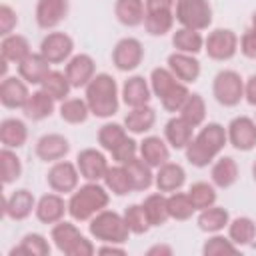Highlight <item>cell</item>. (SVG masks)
<instances>
[{
	"mask_svg": "<svg viewBox=\"0 0 256 256\" xmlns=\"http://www.w3.org/2000/svg\"><path fill=\"white\" fill-rule=\"evenodd\" d=\"M228 142V132L218 122H208L184 148L186 160L196 168H206L216 160Z\"/></svg>",
	"mask_w": 256,
	"mask_h": 256,
	"instance_id": "cell-1",
	"label": "cell"
},
{
	"mask_svg": "<svg viewBox=\"0 0 256 256\" xmlns=\"http://www.w3.org/2000/svg\"><path fill=\"white\" fill-rule=\"evenodd\" d=\"M110 202L108 188L100 186L98 182H88L76 188L68 200V214L76 222L92 220L98 212H102Z\"/></svg>",
	"mask_w": 256,
	"mask_h": 256,
	"instance_id": "cell-2",
	"label": "cell"
},
{
	"mask_svg": "<svg viewBox=\"0 0 256 256\" xmlns=\"http://www.w3.org/2000/svg\"><path fill=\"white\" fill-rule=\"evenodd\" d=\"M86 102L94 116H98V118L114 116L120 106L116 80L106 72L96 74L86 86Z\"/></svg>",
	"mask_w": 256,
	"mask_h": 256,
	"instance_id": "cell-3",
	"label": "cell"
},
{
	"mask_svg": "<svg viewBox=\"0 0 256 256\" xmlns=\"http://www.w3.org/2000/svg\"><path fill=\"white\" fill-rule=\"evenodd\" d=\"M150 88L166 112H180L190 96L186 84L180 82L170 72V68H154L150 74Z\"/></svg>",
	"mask_w": 256,
	"mask_h": 256,
	"instance_id": "cell-4",
	"label": "cell"
},
{
	"mask_svg": "<svg viewBox=\"0 0 256 256\" xmlns=\"http://www.w3.org/2000/svg\"><path fill=\"white\" fill-rule=\"evenodd\" d=\"M88 230L96 240H100L104 244H124L128 240V236L132 234L124 220V214H118V212L106 210V208L90 220Z\"/></svg>",
	"mask_w": 256,
	"mask_h": 256,
	"instance_id": "cell-5",
	"label": "cell"
},
{
	"mask_svg": "<svg viewBox=\"0 0 256 256\" xmlns=\"http://www.w3.org/2000/svg\"><path fill=\"white\" fill-rule=\"evenodd\" d=\"M50 238L54 246L66 256H92L96 252V246L88 238L82 236L76 224L66 222V220H60L52 226Z\"/></svg>",
	"mask_w": 256,
	"mask_h": 256,
	"instance_id": "cell-6",
	"label": "cell"
},
{
	"mask_svg": "<svg viewBox=\"0 0 256 256\" xmlns=\"http://www.w3.org/2000/svg\"><path fill=\"white\" fill-rule=\"evenodd\" d=\"M174 16L184 28L200 32L212 24V6L208 0H176Z\"/></svg>",
	"mask_w": 256,
	"mask_h": 256,
	"instance_id": "cell-7",
	"label": "cell"
},
{
	"mask_svg": "<svg viewBox=\"0 0 256 256\" xmlns=\"http://www.w3.org/2000/svg\"><path fill=\"white\" fill-rule=\"evenodd\" d=\"M212 94L218 104L232 108L244 98V80L236 70H220L212 82Z\"/></svg>",
	"mask_w": 256,
	"mask_h": 256,
	"instance_id": "cell-8",
	"label": "cell"
},
{
	"mask_svg": "<svg viewBox=\"0 0 256 256\" xmlns=\"http://www.w3.org/2000/svg\"><path fill=\"white\" fill-rule=\"evenodd\" d=\"M238 44H240V38L236 36L234 30H230V28H216L204 40V50H206L208 58L218 60V62H226V60L236 56Z\"/></svg>",
	"mask_w": 256,
	"mask_h": 256,
	"instance_id": "cell-9",
	"label": "cell"
},
{
	"mask_svg": "<svg viewBox=\"0 0 256 256\" xmlns=\"http://www.w3.org/2000/svg\"><path fill=\"white\" fill-rule=\"evenodd\" d=\"M144 60V46L138 38H122L116 42L114 50H112V64L120 70V72H130L136 70Z\"/></svg>",
	"mask_w": 256,
	"mask_h": 256,
	"instance_id": "cell-10",
	"label": "cell"
},
{
	"mask_svg": "<svg viewBox=\"0 0 256 256\" xmlns=\"http://www.w3.org/2000/svg\"><path fill=\"white\" fill-rule=\"evenodd\" d=\"M78 180H80V172L78 166L68 162V160H58L52 164V168L46 174V182L48 186L58 192V194H70L78 188Z\"/></svg>",
	"mask_w": 256,
	"mask_h": 256,
	"instance_id": "cell-11",
	"label": "cell"
},
{
	"mask_svg": "<svg viewBox=\"0 0 256 256\" xmlns=\"http://www.w3.org/2000/svg\"><path fill=\"white\" fill-rule=\"evenodd\" d=\"M76 166H78V172L84 180L88 182H100L104 180L106 172H108V160L106 156L96 150V148H84L78 152L76 156Z\"/></svg>",
	"mask_w": 256,
	"mask_h": 256,
	"instance_id": "cell-12",
	"label": "cell"
},
{
	"mask_svg": "<svg viewBox=\"0 0 256 256\" xmlns=\"http://www.w3.org/2000/svg\"><path fill=\"white\" fill-rule=\"evenodd\" d=\"M74 50V40L66 32H50L40 42V54L50 64H60L70 60Z\"/></svg>",
	"mask_w": 256,
	"mask_h": 256,
	"instance_id": "cell-13",
	"label": "cell"
},
{
	"mask_svg": "<svg viewBox=\"0 0 256 256\" xmlns=\"http://www.w3.org/2000/svg\"><path fill=\"white\" fill-rule=\"evenodd\" d=\"M228 142L240 150V152H250L256 146V120L248 116H236L228 128Z\"/></svg>",
	"mask_w": 256,
	"mask_h": 256,
	"instance_id": "cell-14",
	"label": "cell"
},
{
	"mask_svg": "<svg viewBox=\"0 0 256 256\" xmlns=\"http://www.w3.org/2000/svg\"><path fill=\"white\" fill-rule=\"evenodd\" d=\"M66 76L72 88H86L88 82L96 76V64L90 54H76L66 64Z\"/></svg>",
	"mask_w": 256,
	"mask_h": 256,
	"instance_id": "cell-15",
	"label": "cell"
},
{
	"mask_svg": "<svg viewBox=\"0 0 256 256\" xmlns=\"http://www.w3.org/2000/svg\"><path fill=\"white\" fill-rule=\"evenodd\" d=\"M28 98H30L28 82H24L22 78H16V76L2 78V84H0V102H2V106L12 108V110L24 108Z\"/></svg>",
	"mask_w": 256,
	"mask_h": 256,
	"instance_id": "cell-16",
	"label": "cell"
},
{
	"mask_svg": "<svg viewBox=\"0 0 256 256\" xmlns=\"http://www.w3.org/2000/svg\"><path fill=\"white\" fill-rule=\"evenodd\" d=\"M34 152L44 162H58L70 152V142L62 134L50 132V134H44V136L38 138Z\"/></svg>",
	"mask_w": 256,
	"mask_h": 256,
	"instance_id": "cell-17",
	"label": "cell"
},
{
	"mask_svg": "<svg viewBox=\"0 0 256 256\" xmlns=\"http://www.w3.org/2000/svg\"><path fill=\"white\" fill-rule=\"evenodd\" d=\"M32 210H36L34 194L26 188H20L4 198V214L10 220H26Z\"/></svg>",
	"mask_w": 256,
	"mask_h": 256,
	"instance_id": "cell-18",
	"label": "cell"
},
{
	"mask_svg": "<svg viewBox=\"0 0 256 256\" xmlns=\"http://www.w3.org/2000/svg\"><path fill=\"white\" fill-rule=\"evenodd\" d=\"M68 14V0H38L36 24L44 30L56 28Z\"/></svg>",
	"mask_w": 256,
	"mask_h": 256,
	"instance_id": "cell-19",
	"label": "cell"
},
{
	"mask_svg": "<svg viewBox=\"0 0 256 256\" xmlns=\"http://www.w3.org/2000/svg\"><path fill=\"white\" fill-rule=\"evenodd\" d=\"M168 68L170 72L184 84L196 82L200 76V62L194 58V54H186V52H172L168 56Z\"/></svg>",
	"mask_w": 256,
	"mask_h": 256,
	"instance_id": "cell-20",
	"label": "cell"
},
{
	"mask_svg": "<svg viewBox=\"0 0 256 256\" xmlns=\"http://www.w3.org/2000/svg\"><path fill=\"white\" fill-rule=\"evenodd\" d=\"M64 212H68V202H64V198L58 192L52 194H44L38 202H36V218L42 224H56L64 218Z\"/></svg>",
	"mask_w": 256,
	"mask_h": 256,
	"instance_id": "cell-21",
	"label": "cell"
},
{
	"mask_svg": "<svg viewBox=\"0 0 256 256\" xmlns=\"http://www.w3.org/2000/svg\"><path fill=\"white\" fill-rule=\"evenodd\" d=\"M152 98V88L150 84L146 82L144 76H130L124 86H122V100L126 106L130 108H140V106H146Z\"/></svg>",
	"mask_w": 256,
	"mask_h": 256,
	"instance_id": "cell-22",
	"label": "cell"
},
{
	"mask_svg": "<svg viewBox=\"0 0 256 256\" xmlns=\"http://www.w3.org/2000/svg\"><path fill=\"white\" fill-rule=\"evenodd\" d=\"M186 182V172L180 164L176 162H166L158 168V172L154 174V184L158 188V192H178Z\"/></svg>",
	"mask_w": 256,
	"mask_h": 256,
	"instance_id": "cell-23",
	"label": "cell"
},
{
	"mask_svg": "<svg viewBox=\"0 0 256 256\" xmlns=\"http://www.w3.org/2000/svg\"><path fill=\"white\" fill-rule=\"evenodd\" d=\"M164 138L174 150H184L194 138V126L188 124L182 116H174L164 126Z\"/></svg>",
	"mask_w": 256,
	"mask_h": 256,
	"instance_id": "cell-24",
	"label": "cell"
},
{
	"mask_svg": "<svg viewBox=\"0 0 256 256\" xmlns=\"http://www.w3.org/2000/svg\"><path fill=\"white\" fill-rule=\"evenodd\" d=\"M140 158L150 164L152 168H160L170 160V150L168 144L160 136H146L140 142Z\"/></svg>",
	"mask_w": 256,
	"mask_h": 256,
	"instance_id": "cell-25",
	"label": "cell"
},
{
	"mask_svg": "<svg viewBox=\"0 0 256 256\" xmlns=\"http://www.w3.org/2000/svg\"><path fill=\"white\" fill-rule=\"evenodd\" d=\"M114 14L120 24H124L128 28H136V26L144 24V16H146L144 0H116Z\"/></svg>",
	"mask_w": 256,
	"mask_h": 256,
	"instance_id": "cell-26",
	"label": "cell"
},
{
	"mask_svg": "<svg viewBox=\"0 0 256 256\" xmlns=\"http://www.w3.org/2000/svg\"><path fill=\"white\" fill-rule=\"evenodd\" d=\"M32 54L30 50V42L26 36L22 34H8V36H2V42H0V56L8 62H14V64H20L24 58H28Z\"/></svg>",
	"mask_w": 256,
	"mask_h": 256,
	"instance_id": "cell-27",
	"label": "cell"
},
{
	"mask_svg": "<svg viewBox=\"0 0 256 256\" xmlns=\"http://www.w3.org/2000/svg\"><path fill=\"white\" fill-rule=\"evenodd\" d=\"M48 72H50V62L40 52L38 54L32 52L28 58H24L18 64V74L28 84H40Z\"/></svg>",
	"mask_w": 256,
	"mask_h": 256,
	"instance_id": "cell-28",
	"label": "cell"
},
{
	"mask_svg": "<svg viewBox=\"0 0 256 256\" xmlns=\"http://www.w3.org/2000/svg\"><path fill=\"white\" fill-rule=\"evenodd\" d=\"M122 166H124L126 172H128V178H130V182H132V190H134V192H144V190H148V188L154 184L152 166L146 164L142 158L134 156L132 160L124 162Z\"/></svg>",
	"mask_w": 256,
	"mask_h": 256,
	"instance_id": "cell-29",
	"label": "cell"
},
{
	"mask_svg": "<svg viewBox=\"0 0 256 256\" xmlns=\"http://www.w3.org/2000/svg\"><path fill=\"white\" fill-rule=\"evenodd\" d=\"M28 140V128L20 118H4L0 122V142L6 148H22Z\"/></svg>",
	"mask_w": 256,
	"mask_h": 256,
	"instance_id": "cell-30",
	"label": "cell"
},
{
	"mask_svg": "<svg viewBox=\"0 0 256 256\" xmlns=\"http://www.w3.org/2000/svg\"><path fill=\"white\" fill-rule=\"evenodd\" d=\"M212 184L218 188H230L238 180V164L230 156H220L210 168Z\"/></svg>",
	"mask_w": 256,
	"mask_h": 256,
	"instance_id": "cell-31",
	"label": "cell"
},
{
	"mask_svg": "<svg viewBox=\"0 0 256 256\" xmlns=\"http://www.w3.org/2000/svg\"><path fill=\"white\" fill-rule=\"evenodd\" d=\"M54 102H56V100L40 88V90H36V92L30 94V98H28V102H26V106H24L22 110H24L26 118L38 122V120H44V118L52 116V112H54Z\"/></svg>",
	"mask_w": 256,
	"mask_h": 256,
	"instance_id": "cell-32",
	"label": "cell"
},
{
	"mask_svg": "<svg viewBox=\"0 0 256 256\" xmlns=\"http://www.w3.org/2000/svg\"><path fill=\"white\" fill-rule=\"evenodd\" d=\"M154 122H156V110L150 108L148 104L140 106V108H132L124 116V126L132 134H144V132L152 130Z\"/></svg>",
	"mask_w": 256,
	"mask_h": 256,
	"instance_id": "cell-33",
	"label": "cell"
},
{
	"mask_svg": "<svg viewBox=\"0 0 256 256\" xmlns=\"http://www.w3.org/2000/svg\"><path fill=\"white\" fill-rule=\"evenodd\" d=\"M230 222V214L226 208L222 206H208L204 210H200L198 214V228L202 232H210V234H216L220 230H224Z\"/></svg>",
	"mask_w": 256,
	"mask_h": 256,
	"instance_id": "cell-34",
	"label": "cell"
},
{
	"mask_svg": "<svg viewBox=\"0 0 256 256\" xmlns=\"http://www.w3.org/2000/svg\"><path fill=\"white\" fill-rule=\"evenodd\" d=\"M142 208L150 220V226H162L168 222L170 212H168V196H164V192H156L144 198Z\"/></svg>",
	"mask_w": 256,
	"mask_h": 256,
	"instance_id": "cell-35",
	"label": "cell"
},
{
	"mask_svg": "<svg viewBox=\"0 0 256 256\" xmlns=\"http://www.w3.org/2000/svg\"><path fill=\"white\" fill-rule=\"evenodd\" d=\"M228 238L236 246H248L256 238V224L248 216H238L228 222Z\"/></svg>",
	"mask_w": 256,
	"mask_h": 256,
	"instance_id": "cell-36",
	"label": "cell"
},
{
	"mask_svg": "<svg viewBox=\"0 0 256 256\" xmlns=\"http://www.w3.org/2000/svg\"><path fill=\"white\" fill-rule=\"evenodd\" d=\"M172 44L176 48V52H186V54H198L200 50H204V38L198 30L192 28H178L172 34Z\"/></svg>",
	"mask_w": 256,
	"mask_h": 256,
	"instance_id": "cell-37",
	"label": "cell"
},
{
	"mask_svg": "<svg viewBox=\"0 0 256 256\" xmlns=\"http://www.w3.org/2000/svg\"><path fill=\"white\" fill-rule=\"evenodd\" d=\"M40 88H42L46 94H50L54 100H66L68 94H70L72 84H70L66 72L50 70V72L44 76V80L40 82Z\"/></svg>",
	"mask_w": 256,
	"mask_h": 256,
	"instance_id": "cell-38",
	"label": "cell"
},
{
	"mask_svg": "<svg viewBox=\"0 0 256 256\" xmlns=\"http://www.w3.org/2000/svg\"><path fill=\"white\" fill-rule=\"evenodd\" d=\"M174 10H156V12H146L144 16V28L152 36H164L172 30L174 26Z\"/></svg>",
	"mask_w": 256,
	"mask_h": 256,
	"instance_id": "cell-39",
	"label": "cell"
},
{
	"mask_svg": "<svg viewBox=\"0 0 256 256\" xmlns=\"http://www.w3.org/2000/svg\"><path fill=\"white\" fill-rule=\"evenodd\" d=\"M90 106L86 102V98H66L60 104V118L68 124H82L88 120L90 116Z\"/></svg>",
	"mask_w": 256,
	"mask_h": 256,
	"instance_id": "cell-40",
	"label": "cell"
},
{
	"mask_svg": "<svg viewBox=\"0 0 256 256\" xmlns=\"http://www.w3.org/2000/svg\"><path fill=\"white\" fill-rule=\"evenodd\" d=\"M16 254H26V256H48L50 254V244L48 240L42 236V234H36V232H30L26 234L20 244L16 248L10 250V256H16Z\"/></svg>",
	"mask_w": 256,
	"mask_h": 256,
	"instance_id": "cell-41",
	"label": "cell"
},
{
	"mask_svg": "<svg viewBox=\"0 0 256 256\" xmlns=\"http://www.w3.org/2000/svg\"><path fill=\"white\" fill-rule=\"evenodd\" d=\"M104 186L116 196H126V194L132 192V182H130L128 172H126V168L122 164L108 168V172L104 176Z\"/></svg>",
	"mask_w": 256,
	"mask_h": 256,
	"instance_id": "cell-42",
	"label": "cell"
},
{
	"mask_svg": "<svg viewBox=\"0 0 256 256\" xmlns=\"http://www.w3.org/2000/svg\"><path fill=\"white\" fill-rule=\"evenodd\" d=\"M180 116H182L188 124H192L194 128L202 126L204 120H206V102H204V98H202L200 94H192V92H190L188 100H186L184 106L180 108Z\"/></svg>",
	"mask_w": 256,
	"mask_h": 256,
	"instance_id": "cell-43",
	"label": "cell"
},
{
	"mask_svg": "<svg viewBox=\"0 0 256 256\" xmlns=\"http://www.w3.org/2000/svg\"><path fill=\"white\" fill-rule=\"evenodd\" d=\"M0 172H2V182L8 186L16 182L22 176V162L16 156L14 148H2L0 150Z\"/></svg>",
	"mask_w": 256,
	"mask_h": 256,
	"instance_id": "cell-44",
	"label": "cell"
},
{
	"mask_svg": "<svg viewBox=\"0 0 256 256\" xmlns=\"http://www.w3.org/2000/svg\"><path fill=\"white\" fill-rule=\"evenodd\" d=\"M126 138H128L126 126L116 124V122H108V124H104V126L98 130V144H100L106 152L116 150Z\"/></svg>",
	"mask_w": 256,
	"mask_h": 256,
	"instance_id": "cell-45",
	"label": "cell"
},
{
	"mask_svg": "<svg viewBox=\"0 0 256 256\" xmlns=\"http://www.w3.org/2000/svg\"><path fill=\"white\" fill-rule=\"evenodd\" d=\"M168 212L172 220H188L192 218V214L196 212L188 192H170L168 196Z\"/></svg>",
	"mask_w": 256,
	"mask_h": 256,
	"instance_id": "cell-46",
	"label": "cell"
},
{
	"mask_svg": "<svg viewBox=\"0 0 256 256\" xmlns=\"http://www.w3.org/2000/svg\"><path fill=\"white\" fill-rule=\"evenodd\" d=\"M188 196L196 210H204V208L216 204V190L208 182H194L188 190Z\"/></svg>",
	"mask_w": 256,
	"mask_h": 256,
	"instance_id": "cell-47",
	"label": "cell"
},
{
	"mask_svg": "<svg viewBox=\"0 0 256 256\" xmlns=\"http://www.w3.org/2000/svg\"><path fill=\"white\" fill-rule=\"evenodd\" d=\"M124 220L132 234H146L150 230V220H148L142 204H130L124 210Z\"/></svg>",
	"mask_w": 256,
	"mask_h": 256,
	"instance_id": "cell-48",
	"label": "cell"
},
{
	"mask_svg": "<svg viewBox=\"0 0 256 256\" xmlns=\"http://www.w3.org/2000/svg\"><path fill=\"white\" fill-rule=\"evenodd\" d=\"M238 252V246L230 240V238H224L220 236L218 232L208 238L202 246V254L204 256H218V254H236Z\"/></svg>",
	"mask_w": 256,
	"mask_h": 256,
	"instance_id": "cell-49",
	"label": "cell"
},
{
	"mask_svg": "<svg viewBox=\"0 0 256 256\" xmlns=\"http://www.w3.org/2000/svg\"><path fill=\"white\" fill-rule=\"evenodd\" d=\"M140 150V146H138V142L134 140V138H126L116 150H112L110 154H112V160H116L118 164H124V162H128V160H132L134 156H136V152Z\"/></svg>",
	"mask_w": 256,
	"mask_h": 256,
	"instance_id": "cell-50",
	"label": "cell"
},
{
	"mask_svg": "<svg viewBox=\"0 0 256 256\" xmlns=\"http://www.w3.org/2000/svg\"><path fill=\"white\" fill-rule=\"evenodd\" d=\"M16 24H18L16 12H14L8 4H2V6H0V34H2V36L12 34V30L16 28Z\"/></svg>",
	"mask_w": 256,
	"mask_h": 256,
	"instance_id": "cell-51",
	"label": "cell"
},
{
	"mask_svg": "<svg viewBox=\"0 0 256 256\" xmlns=\"http://www.w3.org/2000/svg\"><path fill=\"white\" fill-rule=\"evenodd\" d=\"M238 48H240V52H242L246 58L256 60V28H248V30L242 34Z\"/></svg>",
	"mask_w": 256,
	"mask_h": 256,
	"instance_id": "cell-52",
	"label": "cell"
},
{
	"mask_svg": "<svg viewBox=\"0 0 256 256\" xmlns=\"http://www.w3.org/2000/svg\"><path fill=\"white\" fill-rule=\"evenodd\" d=\"M176 0H144L146 12H156V10H174Z\"/></svg>",
	"mask_w": 256,
	"mask_h": 256,
	"instance_id": "cell-53",
	"label": "cell"
},
{
	"mask_svg": "<svg viewBox=\"0 0 256 256\" xmlns=\"http://www.w3.org/2000/svg\"><path fill=\"white\" fill-rule=\"evenodd\" d=\"M244 98L248 104L256 106V74H252L246 82H244Z\"/></svg>",
	"mask_w": 256,
	"mask_h": 256,
	"instance_id": "cell-54",
	"label": "cell"
},
{
	"mask_svg": "<svg viewBox=\"0 0 256 256\" xmlns=\"http://www.w3.org/2000/svg\"><path fill=\"white\" fill-rule=\"evenodd\" d=\"M170 256L172 254V248L170 246H166V244H156V246H152V248H148L146 250V256Z\"/></svg>",
	"mask_w": 256,
	"mask_h": 256,
	"instance_id": "cell-55",
	"label": "cell"
},
{
	"mask_svg": "<svg viewBox=\"0 0 256 256\" xmlns=\"http://www.w3.org/2000/svg\"><path fill=\"white\" fill-rule=\"evenodd\" d=\"M98 254H126V250L122 248V246H118V244H106V246H100L98 250H96Z\"/></svg>",
	"mask_w": 256,
	"mask_h": 256,
	"instance_id": "cell-56",
	"label": "cell"
},
{
	"mask_svg": "<svg viewBox=\"0 0 256 256\" xmlns=\"http://www.w3.org/2000/svg\"><path fill=\"white\" fill-rule=\"evenodd\" d=\"M252 28H256V10H254V14H252Z\"/></svg>",
	"mask_w": 256,
	"mask_h": 256,
	"instance_id": "cell-57",
	"label": "cell"
},
{
	"mask_svg": "<svg viewBox=\"0 0 256 256\" xmlns=\"http://www.w3.org/2000/svg\"><path fill=\"white\" fill-rule=\"evenodd\" d=\"M252 178H254V182H256V162H254V166H252Z\"/></svg>",
	"mask_w": 256,
	"mask_h": 256,
	"instance_id": "cell-58",
	"label": "cell"
}]
</instances>
